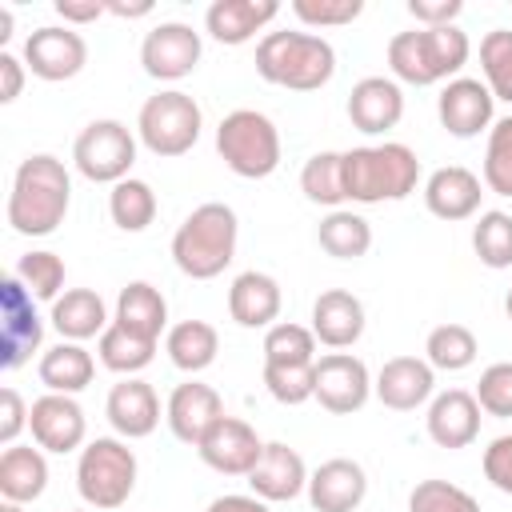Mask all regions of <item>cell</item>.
I'll return each instance as SVG.
<instances>
[{"mask_svg": "<svg viewBox=\"0 0 512 512\" xmlns=\"http://www.w3.org/2000/svg\"><path fill=\"white\" fill-rule=\"evenodd\" d=\"M48 488V456L32 444H8L0 452V500L32 504Z\"/></svg>", "mask_w": 512, "mask_h": 512, "instance_id": "obj_29", "label": "cell"}, {"mask_svg": "<svg viewBox=\"0 0 512 512\" xmlns=\"http://www.w3.org/2000/svg\"><path fill=\"white\" fill-rule=\"evenodd\" d=\"M264 388L276 404L296 408L316 396V364H264Z\"/></svg>", "mask_w": 512, "mask_h": 512, "instance_id": "obj_43", "label": "cell"}, {"mask_svg": "<svg viewBox=\"0 0 512 512\" xmlns=\"http://www.w3.org/2000/svg\"><path fill=\"white\" fill-rule=\"evenodd\" d=\"M480 72L496 100L512 104V28H492L480 40Z\"/></svg>", "mask_w": 512, "mask_h": 512, "instance_id": "obj_41", "label": "cell"}, {"mask_svg": "<svg viewBox=\"0 0 512 512\" xmlns=\"http://www.w3.org/2000/svg\"><path fill=\"white\" fill-rule=\"evenodd\" d=\"M104 416H108V424H112V432L120 440H144L160 424V396H156V388L148 380L124 376L120 384L108 388Z\"/></svg>", "mask_w": 512, "mask_h": 512, "instance_id": "obj_19", "label": "cell"}, {"mask_svg": "<svg viewBox=\"0 0 512 512\" xmlns=\"http://www.w3.org/2000/svg\"><path fill=\"white\" fill-rule=\"evenodd\" d=\"M24 56H12V52H0V104H12L20 92H24Z\"/></svg>", "mask_w": 512, "mask_h": 512, "instance_id": "obj_50", "label": "cell"}, {"mask_svg": "<svg viewBox=\"0 0 512 512\" xmlns=\"http://www.w3.org/2000/svg\"><path fill=\"white\" fill-rule=\"evenodd\" d=\"M136 132L124 120H92L80 128V136L72 140V164L84 180L92 184H120L132 176L136 164Z\"/></svg>", "mask_w": 512, "mask_h": 512, "instance_id": "obj_9", "label": "cell"}, {"mask_svg": "<svg viewBox=\"0 0 512 512\" xmlns=\"http://www.w3.org/2000/svg\"><path fill=\"white\" fill-rule=\"evenodd\" d=\"M200 56H204L200 32L192 24H180V20H160L140 40V64L160 84H176V80L192 76Z\"/></svg>", "mask_w": 512, "mask_h": 512, "instance_id": "obj_11", "label": "cell"}, {"mask_svg": "<svg viewBox=\"0 0 512 512\" xmlns=\"http://www.w3.org/2000/svg\"><path fill=\"white\" fill-rule=\"evenodd\" d=\"M484 476L496 492L512 496V432L496 436L488 448H484Z\"/></svg>", "mask_w": 512, "mask_h": 512, "instance_id": "obj_47", "label": "cell"}, {"mask_svg": "<svg viewBox=\"0 0 512 512\" xmlns=\"http://www.w3.org/2000/svg\"><path fill=\"white\" fill-rule=\"evenodd\" d=\"M264 444H268V440H260L248 420L224 416V420L200 440L196 452H200V460H204L212 472H220V476H248V472L256 468V460L264 456Z\"/></svg>", "mask_w": 512, "mask_h": 512, "instance_id": "obj_18", "label": "cell"}, {"mask_svg": "<svg viewBox=\"0 0 512 512\" xmlns=\"http://www.w3.org/2000/svg\"><path fill=\"white\" fill-rule=\"evenodd\" d=\"M468 56H472V40L460 24L412 28L388 40V68L396 84H416V88L448 84L460 76Z\"/></svg>", "mask_w": 512, "mask_h": 512, "instance_id": "obj_2", "label": "cell"}, {"mask_svg": "<svg viewBox=\"0 0 512 512\" xmlns=\"http://www.w3.org/2000/svg\"><path fill=\"white\" fill-rule=\"evenodd\" d=\"M300 192L312 200V204H324L328 212L340 208L348 196H344V152H316L304 160L300 168Z\"/></svg>", "mask_w": 512, "mask_h": 512, "instance_id": "obj_37", "label": "cell"}, {"mask_svg": "<svg viewBox=\"0 0 512 512\" xmlns=\"http://www.w3.org/2000/svg\"><path fill=\"white\" fill-rule=\"evenodd\" d=\"M280 152V128L256 108H236L216 124V156L240 180L272 176L280 168Z\"/></svg>", "mask_w": 512, "mask_h": 512, "instance_id": "obj_7", "label": "cell"}, {"mask_svg": "<svg viewBox=\"0 0 512 512\" xmlns=\"http://www.w3.org/2000/svg\"><path fill=\"white\" fill-rule=\"evenodd\" d=\"M28 432H32V444L44 452H56V456L80 452L88 444V416L76 404V396L44 392L28 408Z\"/></svg>", "mask_w": 512, "mask_h": 512, "instance_id": "obj_13", "label": "cell"}, {"mask_svg": "<svg viewBox=\"0 0 512 512\" xmlns=\"http://www.w3.org/2000/svg\"><path fill=\"white\" fill-rule=\"evenodd\" d=\"M316 336L304 324L276 320L264 332V364H316Z\"/></svg>", "mask_w": 512, "mask_h": 512, "instance_id": "obj_40", "label": "cell"}, {"mask_svg": "<svg viewBox=\"0 0 512 512\" xmlns=\"http://www.w3.org/2000/svg\"><path fill=\"white\" fill-rule=\"evenodd\" d=\"M436 116L440 128L456 140H472L480 132H488L496 124V96L488 92L484 80L476 76H456L440 88L436 96Z\"/></svg>", "mask_w": 512, "mask_h": 512, "instance_id": "obj_15", "label": "cell"}, {"mask_svg": "<svg viewBox=\"0 0 512 512\" xmlns=\"http://www.w3.org/2000/svg\"><path fill=\"white\" fill-rule=\"evenodd\" d=\"M112 320L132 328V332H140V336H148V340H160V332H168V300H164V292L156 284L132 280V284L120 288Z\"/></svg>", "mask_w": 512, "mask_h": 512, "instance_id": "obj_31", "label": "cell"}, {"mask_svg": "<svg viewBox=\"0 0 512 512\" xmlns=\"http://www.w3.org/2000/svg\"><path fill=\"white\" fill-rule=\"evenodd\" d=\"M164 352L172 360V368L196 376L204 368L216 364V352H220V332L208 324V320H180L164 332Z\"/></svg>", "mask_w": 512, "mask_h": 512, "instance_id": "obj_32", "label": "cell"}, {"mask_svg": "<svg viewBox=\"0 0 512 512\" xmlns=\"http://www.w3.org/2000/svg\"><path fill=\"white\" fill-rule=\"evenodd\" d=\"M156 344H160V340H148V336H140V332H132V328H124V324L112 320V324L104 328V336L96 340V356H100V364H104L108 372H116V376H140V372L152 364Z\"/></svg>", "mask_w": 512, "mask_h": 512, "instance_id": "obj_33", "label": "cell"}, {"mask_svg": "<svg viewBox=\"0 0 512 512\" xmlns=\"http://www.w3.org/2000/svg\"><path fill=\"white\" fill-rule=\"evenodd\" d=\"M76 512H84V508H76Z\"/></svg>", "mask_w": 512, "mask_h": 512, "instance_id": "obj_57", "label": "cell"}, {"mask_svg": "<svg viewBox=\"0 0 512 512\" xmlns=\"http://www.w3.org/2000/svg\"><path fill=\"white\" fill-rule=\"evenodd\" d=\"M364 0H292V16L304 28H344L352 20H360Z\"/></svg>", "mask_w": 512, "mask_h": 512, "instance_id": "obj_46", "label": "cell"}, {"mask_svg": "<svg viewBox=\"0 0 512 512\" xmlns=\"http://www.w3.org/2000/svg\"><path fill=\"white\" fill-rule=\"evenodd\" d=\"M0 512H24V504H12V500H0Z\"/></svg>", "mask_w": 512, "mask_h": 512, "instance_id": "obj_55", "label": "cell"}, {"mask_svg": "<svg viewBox=\"0 0 512 512\" xmlns=\"http://www.w3.org/2000/svg\"><path fill=\"white\" fill-rule=\"evenodd\" d=\"M108 8H104V0H56V16L68 24V28H80V24H92V20H100Z\"/></svg>", "mask_w": 512, "mask_h": 512, "instance_id": "obj_51", "label": "cell"}, {"mask_svg": "<svg viewBox=\"0 0 512 512\" xmlns=\"http://www.w3.org/2000/svg\"><path fill=\"white\" fill-rule=\"evenodd\" d=\"M316 240H320V248L332 260H360L372 248V224L360 212H352V208H332L320 220Z\"/></svg>", "mask_w": 512, "mask_h": 512, "instance_id": "obj_34", "label": "cell"}, {"mask_svg": "<svg viewBox=\"0 0 512 512\" xmlns=\"http://www.w3.org/2000/svg\"><path fill=\"white\" fill-rule=\"evenodd\" d=\"M476 404L484 416H496V420H512V360H496L480 372V384H476Z\"/></svg>", "mask_w": 512, "mask_h": 512, "instance_id": "obj_45", "label": "cell"}, {"mask_svg": "<svg viewBox=\"0 0 512 512\" xmlns=\"http://www.w3.org/2000/svg\"><path fill=\"white\" fill-rule=\"evenodd\" d=\"M28 408H32V404H24V396H20L12 384L0 392V444H4V448L16 444V436L28 428Z\"/></svg>", "mask_w": 512, "mask_h": 512, "instance_id": "obj_48", "label": "cell"}, {"mask_svg": "<svg viewBox=\"0 0 512 512\" xmlns=\"http://www.w3.org/2000/svg\"><path fill=\"white\" fill-rule=\"evenodd\" d=\"M36 376L48 392H60V396H76L92 384L96 376V360L84 344H72V340H60L52 348H44L40 364H36Z\"/></svg>", "mask_w": 512, "mask_h": 512, "instance_id": "obj_30", "label": "cell"}, {"mask_svg": "<svg viewBox=\"0 0 512 512\" xmlns=\"http://www.w3.org/2000/svg\"><path fill=\"white\" fill-rule=\"evenodd\" d=\"M224 396L204 384V380H184L172 388L168 404H164V420H168V432L188 444V448H200V440L224 420Z\"/></svg>", "mask_w": 512, "mask_h": 512, "instance_id": "obj_16", "label": "cell"}, {"mask_svg": "<svg viewBox=\"0 0 512 512\" xmlns=\"http://www.w3.org/2000/svg\"><path fill=\"white\" fill-rule=\"evenodd\" d=\"M204 512H272V508L256 492H228V496H216Z\"/></svg>", "mask_w": 512, "mask_h": 512, "instance_id": "obj_52", "label": "cell"}, {"mask_svg": "<svg viewBox=\"0 0 512 512\" xmlns=\"http://www.w3.org/2000/svg\"><path fill=\"white\" fill-rule=\"evenodd\" d=\"M364 324H368L364 300L348 288H328L312 300V336L324 348H336V352L352 348L364 336Z\"/></svg>", "mask_w": 512, "mask_h": 512, "instance_id": "obj_24", "label": "cell"}, {"mask_svg": "<svg viewBox=\"0 0 512 512\" xmlns=\"http://www.w3.org/2000/svg\"><path fill=\"white\" fill-rule=\"evenodd\" d=\"M476 332L468 324H436L424 340V360L436 368V372H464L476 364Z\"/></svg>", "mask_w": 512, "mask_h": 512, "instance_id": "obj_36", "label": "cell"}, {"mask_svg": "<svg viewBox=\"0 0 512 512\" xmlns=\"http://www.w3.org/2000/svg\"><path fill=\"white\" fill-rule=\"evenodd\" d=\"M156 212H160V204H156V192H152L148 180L128 176V180L112 184V192H108V216H112V224L120 232H144L156 220Z\"/></svg>", "mask_w": 512, "mask_h": 512, "instance_id": "obj_35", "label": "cell"}, {"mask_svg": "<svg viewBox=\"0 0 512 512\" xmlns=\"http://www.w3.org/2000/svg\"><path fill=\"white\" fill-rule=\"evenodd\" d=\"M480 180H484L488 192L512 200V116H500V120L488 128Z\"/></svg>", "mask_w": 512, "mask_h": 512, "instance_id": "obj_42", "label": "cell"}, {"mask_svg": "<svg viewBox=\"0 0 512 512\" xmlns=\"http://www.w3.org/2000/svg\"><path fill=\"white\" fill-rule=\"evenodd\" d=\"M0 364L4 372H16L20 364H28L32 352H40L44 340V320L36 312V296L16 280L4 276L0 280Z\"/></svg>", "mask_w": 512, "mask_h": 512, "instance_id": "obj_10", "label": "cell"}, {"mask_svg": "<svg viewBox=\"0 0 512 512\" xmlns=\"http://www.w3.org/2000/svg\"><path fill=\"white\" fill-rule=\"evenodd\" d=\"M72 204V176L64 168V160H56L52 152H32L20 160L16 176H12V192H8V228L20 236H52Z\"/></svg>", "mask_w": 512, "mask_h": 512, "instance_id": "obj_1", "label": "cell"}, {"mask_svg": "<svg viewBox=\"0 0 512 512\" xmlns=\"http://www.w3.org/2000/svg\"><path fill=\"white\" fill-rule=\"evenodd\" d=\"M372 396V372L352 352H328L316 360V404L332 416H352Z\"/></svg>", "mask_w": 512, "mask_h": 512, "instance_id": "obj_12", "label": "cell"}, {"mask_svg": "<svg viewBox=\"0 0 512 512\" xmlns=\"http://www.w3.org/2000/svg\"><path fill=\"white\" fill-rule=\"evenodd\" d=\"M52 328L60 332V340H72V344H84V340H100L104 328L112 324L108 320V304L96 288H64V296L52 304L48 312Z\"/></svg>", "mask_w": 512, "mask_h": 512, "instance_id": "obj_28", "label": "cell"}, {"mask_svg": "<svg viewBox=\"0 0 512 512\" xmlns=\"http://www.w3.org/2000/svg\"><path fill=\"white\" fill-rule=\"evenodd\" d=\"M408 512H480V504L452 480H420L408 492Z\"/></svg>", "mask_w": 512, "mask_h": 512, "instance_id": "obj_44", "label": "cell"}, {"mask_svg": "<svg viewBox=\"0 0 512 512\" xmlns=\"http://www.w3.org/2000/svg\"><path fill=\"white\" fill-rule=\"evenodd\" d=\"M308 464L296 448L280 444V440H268L264 444V456L256 460V468L244 476L248 488L268 500V504H284V500H296L300 492H308Z\"/></svg>", "mask_w": 512, "mask_h": 512, "instance_id": "obj_20", "label": "cell"}, {"mask_svg": "<svg viewBox=\"0 0 512 512\" xmlns=\"http://www.w3.org/2000/svg\"><path fill=\"white\" fill-rule=\"evenodd\" d=\"M472 252L492 272L512 268V212H500V208L480 212L472 224Z\"/></svg>", "mask_w": 512, "mask_h": 512, "instance_id": "obj_38", "label": "cell"}, {"mask_svg": "<svg viewBox=\"0 0 512 512\" xmlns=\"http://www.w3.org/2000/svg\"><path fill=\"white\" fill-rule=\"evenodd\" d=\"M12 36V8H0V44H8Z\"/></svg>", "mask_w": 512, "mask_h": 512, "instance_id": "obj_54", "label": "cell"}, {"mask_svg": "<svg viewBox=\"0 0 512 512\" xmlns=\"http://www.w3.org/2000/svg\"><path fill=\"white\" fill-rule=\"evenodd\" d=\"M200 128H204V112L196 96L180 88H160L136 112V140L160 160H176L192 152L200 140Z\"/></svg>", "mask_w": 512, "mask_h": 512, "instance_id": "obj_8", "label": "cell"}, {"mask_svg": "<svg viewBox=\"0 0 512 512\" xmlns=\"http://www.w3.org/2000/svg\"><path fill=\"white\" fill-rule=\"evenodd\" d=\"M240 220L228 204H196L172 232V264L192 280H216L236 260Z\"/></svg>", "mask_w": 512, "mask_h": 512, "instance_id": "obj_4", "label": "cell"}, {"mask_svg": "<svg viewBox=\"0 0 512 512\" xmlns=\"http://www.w3.org/2000/svg\"><path fill=\"white\" fill-rule=\"evenodd\" d=\"M368 496V472L360 460L332 456L308 476V504L312 512H356Z\"/></svg>", "mask_w": 512, "mask_h": 512, "instance_id": "obj_21", "label": "cell"}, {"mask_svg": "<svg viewBox=\"0 0 512 512\" xmlns=\"http://www.w3.org/2000/svg\"><path fill=\"white\" fill-rule=\"evenodd\" d=\"M404 116V88L392 76H364L348 92V120L364 136H384Z\"/></svg>", "mask_w": 512, "mask_h": 512, "instance_id": "obj_22", "label": "cell"}, {"mask_svg": "<svg viewBox=\"0 0 512 512\" xmlns=\"http://www.w3.org/2000/svg\"><path fill=\"white\" fill-rule=\"evenodd\" d=\"M276 16H280V4H272V0H216L204 12V32L216 44L240 48L256 32H264Z\"/></svg>", "mask_w": 512, "mask_h": 512, "instance_id": "obj_26", "label": "cell"}, {"mask_svg": "<svg viewBox=\"0 0 512 512\" xmlns=\"http://www.w3.org/2000/svg\"><path fill=\"white\" fill-rule=\"evenodd\" d=\"M256 72L276 88L316 92L336 76V48L320 32H304V28L264 32L256 44Z\"/></svg>", "mask_w": 512, "mask_h": 512, "instance_id": "obj_3", "label": "cell"}, {"mask_svg": "<svg viewBox=\"0 0 512 512\" xmlns=\"http://www.w3.org/2000/svg\"><path fill=\"white\" fill-rule=\"evenodd\" d=\"M104 8H108V16H120V20H140V16H148V12H152V4H148V0H140V4H112V0H108Z\"/></svg>", "mask_w": 512, "mask_h": 512, "instance_id": "obj_53", "label": "cell"}, {"mask_svg": "<svg viewBox=\"0 0 512 512\" xmlns=\"http://www.w3.org/2000/svg\"><path fill=\"white\" fill-rule=\"evenodd\" d=\"M36 300H48L56 304L64 296V260L48 248H36V252H24L16 260V272H12Z\"/></svg>", "mask_w": 512, "mask_h": 512, "instance_id": "obj_39", "label": "cell"}, {"mask_svg": "<svg viewBox=\"0 0 512 512\" xmlns=\"http://www.w3.org/2000/svg\"><path fill=\"white\" fill-rule=\"evenodd\" d=\"M136 452L120 436H96L76 456V492L96 512H116L136 492Z\"/></svg>", "mask_w": 512, "mask_h": 512, "instance_id": "obj_6", "label": "cell"}, {"mask_svg": "<svg viewBox=\"0 0 512 512\" xmlns=\"http://www.w3.org/2000/svg\"><path fill=\"white\" fill-rule=\"evenodd\" d=\"M372 396L392 412H416L436 396V368L424 356H392L372 376Z\"/></svg>", "mask_w": 512, "mask_h": 512, "instance_id": "obj_17", "label": "cell"}, {"mask_svg": "<svg viewBox=\"0 0 512 512\" xmlns=\"http://www.w3.org/2000/svg\"><path fill=\"white\" fill-rule=\"evenodd\" d=\"M424 428H428V440L440 444V448H452V452L468 448L480 436V404H476V396L464 392V388L436 392L428 400Z\"/></svg>", "mask_w": 512, "mask_h": 512, "instance_id": "obj_25", "label": "cell"}, {"mask_svg": "<svg viewBox=\"0 0 512 512\" xmlns=\"http://www.w3.org/2000/svg\"><path fill=\"white\" fill-rule=\"evenodd\" d=\"M504 316H508V324H512V288H508V296H504Z\"/></svg>", "mask_w": 512, "mask_h": 512, "instance_id": "obj_56", "label": "cell"}, {"mask_svg": "<svg viewBox=\"0 0 512 512\" xmlns=\"http://www.w3.org/2000/svg\"><path fill=\"white\" fill-rule=\"evenodd\" d=\"M460 12H464L460 0H408V16H412L420 28H444V24H456Z\"/></svg>", "mask_w": 512, "mask_h": 512, "instance_id": "obj_49", "label": "cell"}, {"mask_svg": "<svg viewBox=\"0 0 512 512\" xmlns=\"http://www.w3.org/2000/svg\"><path fill=\"white\" fill-rule=\"evenodd\" d=\"M284 308V292H280V280L268 276V272H240L228 288V316L240 324V328H272L276 316Z\"/></svg>", "mask_w": 512, "mask_h": 512, "instance_id": "obj_27", "label": "cell"}, {"mask_svg": "<svg viewBox=\"0 0 512 512\" xmlns=\"http://www.w3.org/2000/svg\"><path fill=\"white\" fill-rule=\"evenodd\" d=\"M420 184V156L400 144H360L344 152V196L352 204H384V200H404Z\"/></svg>", "mask_w": 512, "mask_h": 512, "instance_id": "obj_5", "label": "cell"}, {"mask_svg": "<svg viewBox=\"0 0 512 512\" xmlns=\"http://www.w3.org/2000/svg\"><path fill=\"white\" fill-rule=\"evenodd\" d=\"M480 196H484V180L464 164H444L424 180V208L448 224L476 216Z\"/></svg>", "mask_w": 512, "mask_h": 512, "instance_id": "obj_23", "label": "cell"}, {"mask_svg": "<svg viewBox=\"0 0 512 512\" xmlns=\"http://www.w3.org/2000/svg\"><path fill=\"white\" fill-rule=\"evenodd\" d=\"M84 64H88V44L68 24H44L24 40V68L48 84L80 76Z\"/></svg>", "mask_w": 512, "mask_h": 512, "instance_id": "obj_14", "label": "cell"}]
</instances>
